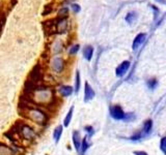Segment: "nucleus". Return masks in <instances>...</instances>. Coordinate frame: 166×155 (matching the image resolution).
I'll use <instances>...</instances> for the list:
<instances>
[{
	"instance_id": "f257e3e1",
	"label": "nucleus",
	"mask_w": 166,
	"mask_h": 155,
	"mask_svg": "<svg viewBox=\"0 0 166 155\" xmlns=\"http://www.w3.org/2000/svg\"><path fill=\"white\" fill-rule=\"evenodd\" d=\"M20 108H22V114L21 115L27 120L40 124V125H45L48 122V115L42 109H40L37 105H33V103H22Z\"/></svg>"
},
{
	"instance_id": "f03ea898",
	"label": "nucleus",
	"mask_w": 166,
	"mask_h": 155,
	"mask_svg": "<svg viewBox=\"0 0 166 155\" xmlns=\"http://www.w3.org/2000/svg\"><path fill=\"white\" fill-rule=\"evenodd\" d=\"M16 132H18L21 138H23L24 140H28V141H31V140H33L35 138L34 129L26 123L20 124L18 126V128H17Z\"/></svg>"
},
{
	"instance_id": "7ed1b4c3",
	"label": "nucleus",
	"mask_w": 166,
	"mask_h": 155,
	"mask_svg": "<svg viewBox=\"0 0 166 155\" xmlns=\"http://www.w3.org/2000/svg\"><path fill=\"white\" fill-rule=\"evenodd\" d=\"M110 116L114 119V120H124L125 118V112H124L123 108L118 105H111L109 109Z\"/></svg>"
},
{
	"instance_id": "20e7f679",
	"label": "nucleus",
	"mask_w": 166,
	"mask_h": 155,
	"mask_svg": "<svg viewBox=\"0 0 166 155\" xmlns=\"http://www.w3.org/2000/svg\"><path fill=\"white\" fill-rule=\"evenodd\" d=\"M72 142H73L74 148H75L76 152L79 154L80 148H81V142H82V138H81V135H80V131L74 130L73 133H72Z\"/></svg>"
},
{
	"instance_id": "39448f33",
	"label": "nucleus",
	"mask_w": 166,
	"mask_h": 155,
	"mask_svg": "<svg viewBox=\"0 0 166 155\" xmlns=\"http://www.w3.org/2000/svg\"><path fill=\"white\" fill-rule=\"evenodd\" d=\"M96 96V92L93 89V87L88 84V82H85L84 84V101L88 103V101H93Z\"/></svg>"
},
{
	"instance_id": "423d86ee",
	"label": "nucleus",
	"mask_w": 166,
	"mask_h": 155,
	"mask_svg": "<svg viewBox=\"0 0 166 155\" xmlns=\"http://www.w3.org/2000/svg\"><path fill=\"white\" fill-rule=\"evenodd\" d=\"M51 65H52V68L55 73H59L64 71V61L61 57H55L54 59L51 62Z\"/></svg>"
},
{
	"instance_id": "0eeeda50",
	"label": "nucleus",
	"mask_w": 166,
	"mask_h": 155,
	"mask_svg": "<svg viewBox=\"0 0 166 155\" xmlns=\"http://www.w3.org/2000/svg\"><path fill=\"white\" fill-rule=\"evenodd\" d=\"M130 67V61H128V60H126V61H123L119 65L116 67L115 69V75H117V77H123V75H125V73L128 71V69H129Z\"/></svg>"
},
{
	"instance_id": "6e6552de",
	"label": "nucleus",
	"mask_w": 166,
	"mask_h": 155,
	"mask_svg": "<svg viewBox=\"0 0 166 155\" xmlns=\"http://www.w3.org/2000/svg\"><path fill=\"white\" fill-rule=\"evenodd\" d=\"M58 92L61 94L62 97H69L74 93V88L69 85H61L58 88Z\"/></svg>"
},
{
	"instance_id": "1a4fd4ad",
	"label": "nucleus",
	"mask_w": 166,
	"mask_h": 155,
	"mask_svg": "<svg viewBox=\"0 0 166 155\" xmlns=\"http://www.w3.org/2000/svg\"><path fill=\"white\" fill-rule=\"evenodd\" d=\"M62 132H64V125H62V124L57 125L56 127L54 128V130H53V139H54V142L56 144L59 143V141L61 139Z\"/></svg>"
},
{
	"instance_id": "9d476101",
	"label": "nucleus",
	"mask_w": 166,
	"mask_h": 155,
	"mask_svg": "<svg viewBox=\"0 0 166 155\" xmlns=\"http://www.w3.org/2000/svg\"><path fill=\"white\" fill-rule=\"evenodd\" d=\"M74 110H75V107L74 105H72V107L70 108V110L68 111V113H66V117H64V127H69V125L71 124V122H72V119H73V114H74Z\"/></svg>"
},
{
	"instance_id": "9b49d317",
	"label": "nucleus",
	"mask_w": 166,
	"mask_h": 155,
	"mask_svg": "<svg viewBox=\"0 0 166 155\" xmlns=\"http://www.w3.org/2000/svg\"><path fill=\"white\" fill-rule=\"evenodd\" d=\"M88 139L89 138L87 135H85L83 139H82V142H81V148H80V155H84L85 152L88 150V148L90 147V143L88 142Z\"/></svg>"
},
{
	"instance_id": "f8f14e48",
	"label": "nucleus",
	"mask_w": 166,
	"mask_h": 155,
	"mask_svg": "<svg viewBox=\"0 0 166 155\" xmlns=\"http://www.w3.org/2000/svg\"><path fill=\"white\" fill-rule=\"evenodd\" d=\"M144 39H146V34H144V33H139V34L135 37L134 40H133V45H132L133 50H136V49L140 46L141 43H143Z\"/></svg>"
},
{
	"instance_id": "ddd939ff",
	"label": "nucleus",
	"mask_w": 166,
	"mask_h": 155,
	"mask_svg": "<svg viewBox=\"0 0 166 155\" xmlns=\"http://www.w3.org/2000/svg\"><path fill=\"white\" fill-rule=\"evenodd\" d=\"M93 55V48L91 46H86L83 49V56L87 61H90Z\"/></svg>"
},
{
	"instance_id": "4468645a",
	"label": "nucleus",
	"mask_w": 166,
	"mask_h": 155,
	"mask_svg": "<svg viewBox=\"0 0 166 155\" xmlns=\"http://www.w3.org/2000/svg\"><path fill=\"white\" fill-rule=\"evenodd\" d=\"M153 128V121L150 120V119H148V120L144 121L143 123V129H142V133H143L144 135H148L150 132V130H152Z\"/></svg>"
},
{
	"instance_id": "2eb2a0df",
	"label": "nucleus",
	"mask_w": 166,
	"mask_h": 155,
	"mask_svg": "<svg viewBox=\"0 0 166 155\" xmlns=\"http://www.w3.org/2000/svg\"><path fill=\"white\" fill-rule=\"evenodd\" d=\"M0 155H14V151L8 146L0 143Z\"/></svg>"
},
{
	"instance_id": "dca6fc26",
	"label": "nucleus",
	"mask_w": 166,
	"mask_h": 155,
	"mask_svg": "<svg viewBox=\"0 0 166 155\" xmlns=\"http://www.w3.org/2000/svg\"><path fill=\"white\" fill-rule=\"evenodd\" d=\"M80 87H81V77H80L79 71H76V78H75V88H74V92L76 94L79 92Z\"/></svg>"
},
{
	"instance_id": "f3484780",
	"label": "nucleus",
	"mask_w": 166,
	"mask_h": 155,
	"mask_svg": "<svg viewBox=\"0 0 166 155\" xmlns=\"http://www.w3.org/2000/svg\"><path fill=\"white\" fill-rule=\"evenodd\" d=\"M158 85V81L156 80V79H150V80L148 81V87L150 88V89L154 90L157 87Z\"/></svg>"
},
{
	"instance_id": "a211bd4d",
	"label": "nucleus",
	"mask_w": 166,
	"mask_h": 155,
	"mask_svg": "<svg viewBox=\"0 0 166 155\" xmlns=\"http://www.w3.org/2000/svg\"><path fill=\"white\" fill-rule=\"evenodd\" d=\"M84 130H85V132L87 133V137L88 138H90L91 135L95 133V129H93V127L91 125H86V126H84Z\"/></svg>"
},
{
	"instance_id": "6ab92c4d",
	"label": "nucleus",
	"mask_w": 166,
	"mask_h": 155,
	"mask_svg": "<svg viewBox=\"0 0 166 155\" xmlns=\"http://www.w3.org/2000/svg\"><path fill=\"white\" fill-rule=\"evenodd\" d=\"M135 119V115L133 113H125V118H124L123 121H126V122H130Z\"/></svg>"
},
{
	"instance_id": "aec40b11",
	"label": "nucleus",
	"mask_w": 166,
	"mask_h": 155,
	"mask_svg": "<svg viewBox=\"0 0 166 155\" xmlns=\"http://www.w3.org/2000/svg\"><path fill=\"white\" fill-rule=\"evenodd\" d=\"M142 137H143V133H142L141 131H139V132H137V133H135V135H131L129 139L131 140V141H138V140H140Z\"/></svg>"
},
{
	"instance_id": "412c9836",
	"label": "nucleus",
	"mask_w": 166,
	"mask_h": 155,
	"mask_svg": "<svg viewBox=\"0 0 166 155\" xmlns=\"http://www.w3.org/2000/svg\"><path fill=\"white\" fill-rule=\"evenodd\" d=\"M135 18H136L135 13H129V14L127 15V17H126V21L129 22V23H132L133 21L135 20Z\"/></svg>"
},
{
	"instance_id": "4be33fe9",
	"label": "nucleus",
	"mask_w": 166,
	"mask_h": 155,
	"mask_svg": "<svg viewBox=\"0 0 166 155\" xmlns=\"http://www.w3.org/2000/svg\"><path fill=\"white\" fill-rule=\"evenodd\" d=\"M79 48H80L79 45H75V46H73L70 49V55H75L76 53L79 51Z\"/></svg>"
},
{
	"instance_id": "5701e85b",
	"label": "nucleus",
	"mask_w": 166,
	"mask_h": 155,
	"mask_svg": "<svg viewBox=\"0 0 166 155\" xmlns=\"http://www.w3.org/2000/svg\"><path fill=\"white\" fill-rule=\"evenodd\" d=\"M58 15L60 17L66 16V15H68V8H66V7H64V8H61V9H60V12L58 13Z\"/></svg>"
},
{
	"instance_id": "b1692460",
	"label": "nucleus",
	"mask_w": 166,
	"mask_h": 155,
	"mask_svg": "<svg viewBox=\"0 0 166 155\" xmlns=\"http://www.w3.org/2000/svg\"><path fill=\"white\" fill-rule=\"evenodd\" d=\"M72 9H73L75 13L80 12V5H78V4H72Z\"/></svg>"
},
{
	"instance_id": "393cba45",
	"label": "nucleus",
	"mask_w": 166,
	"mask_h": 155,
	"mask_svg": "<svg viewBox=\"0 0 166 155\" xmlns=\"http://www.w3.org/2000/svg\"><path fill=\"white\" fill-rule=\"evenodd\" d=\"M134 155H148L146 151H134Z\"/></svg>"
},
{
	"instance_id": "a878e982",
	"label": "nucleus",
	"mask_w": 166,
	"mask_h": 155,
	"mask_svg": "<svg viewBox=\"0 0 166 155\" xmlns=\"http://www.w3.org/2000/svg\"><path fill=\"white\" fill-rule=\"evenodd\" d=\"M161 150H162V151H163V152H164V154H165V155H166V149H161Z\"/></svg>"
}]
</instances>
